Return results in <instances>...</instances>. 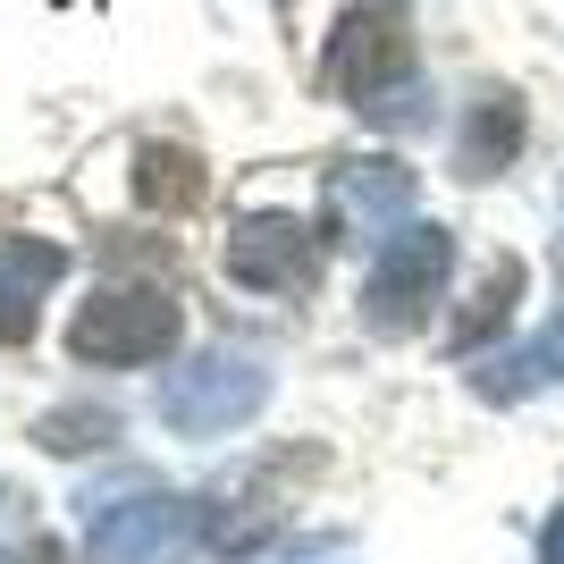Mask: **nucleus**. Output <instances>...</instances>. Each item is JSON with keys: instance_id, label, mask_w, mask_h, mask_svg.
<instances>
[{"instance_id": "f257e3e1", "label": "nucleus", "mask_w": 564, "mask_h": 564, "mask_svg": "<svg viewBox=\"0 0 564 564\" xmlns=\"http://www.w3.org/2000/svg\"><path fill=\"white\" fill-rule=\"evenodd\" d=\"M413 76V25H404L397 0H362V9H337L329 51H321V85L346 94L354 110H388Z\"/></svg>"}, {"instance_id": "f03ea898", "label": "nucleus", "mask_w": 564, "mask_h": 564, "mask_svg": "<svg viewBox=\"0 0 564 564\" xmlns=\"http://www.w3.org/2000/svg\"><path fill=\"white\" fill-rule=\"evenodd\" d=\"M177 337H186V304L169 286H101L94 304L68 321V354L76 362H110V371L169 362Z\"/></svg>"}, {"instance_id": "7ed1b4c3", "label": "nucleus", "mask_w": 564, "mask_h": 564, "mask_svg": "<svg viewBox=\"0 0 564 564\" xmlns=\"http://www.w3.org/2000/svg\"><path fill=\"white\" fill-rule=\"evenodd\" d=\"M447 270H455V236L430 228V219H404L388 245H379L371 279H362V321L379 337H413L430 321V304L447 295Z\"/></svg>"}, {"instance_id": "20e7f679", "label": "nucleus", "mask_w": 564, "mask_h": 564, "mask_svg": "<svg viewBox=\"0 0 564 564\" xmlns=\"http://www.w3.org/2000/svg\"><path fill=\"white\" fill-rule=\"evenodd\" d=\"M203 547V506L161 489H127V497H85V556L94 564H169Z\"/></svg>"}, {"instance_id": "39448f33", "label": "nucleus", "mask_w": 564, "mask_h": 564, "mask_svg": "<svg viewBox=\"0 0 564 564\" xmlns=\"http://www.w3.org/2000/svg\"><path fill=\"white\" fill-rule=\"evenodd\" d=\"M270 404V362H253V354H203V362H186V371L161 388V422L177 430V438H228V430H245Z\"/></svg>"}, {"instance_id": "423d86ee", "label": "nucleus", "mask_w": 564, "mask_h": 564, "mask_svg": "<svg viewBox=\"0 0 564 564\" xmlns=\"http://www.w3.org/2000/svg\"><path fill=\"white\" fill-rule=\"evenodd\" d=\"M228 279L245 295H304L321 279V228L295 212H245L228 236Z\"/></svg>"}, {"instance_id": "0eeeda50", "label": "nucleus", "mask_w": 564, "mask_h": 564, "mask_svg": "<svg viewBox=\"0 0 564 564\" xmlns=\"http://www.w3.org/2000/svg\"><path fill=\"white\" fill-rule=\"evenodd\" d=\"M413 212V169L404 161H337L329 169V228L346 245H388Z\"/></svg>"}, {"instance_id": "6e6552de", "label": "nucleus", "mask_w": 564, "mask_h": 564, "mask_svg": "<svg viewBox=\"0 0 564 564\" xmlns=\"http://www.w3.org/2000/svg\"><path fill=\"white\" fill-rule=\"evenodd\" d=\"M68 270V253L51 236H0V346H25L43 321L51 279Z\"/></svg>"}, {"instance_id": "1a4fd4ad", "label": "nucleus", "mask_w": 564, "mask_h": 564, "mask_svg": "<svg viewBox=\"0 0 564 564\" xmlns=\"http://www.w3.org/2000/svg\"><path fill=\"white\" fill-rule=\"evenodd\" d=\"M514 152H522V101L506 94V85L471 94L464 135H455V169H464V177H497V169H514Z\"/></svg>"}, {"instance_id": "9d476101", "label": "nucleus", "mask_w": 564, "mask_h": 564, "mask_svg": "<svg viewBox=\"0 0 564 564\" xmlns=\"http://www.w3.org/2000/svg\"><path fill=\"white\" fill-rule=\"evenodd\" d=\"M556 379H564V312H556V321H547L522 354H506V362H489V371H471V388H480L489 404H514V397L556 388Z\"/></svg>"}, {"instance_id": "9b49d317", "label": "nucleus", "mask_w": 564, "mask_h": 564, "mask_svg": "<svg viewBox=\"0 0 564 564\" xmlns=\"http://www.w3.org/2000/svg\"><path fill=\"white\" fill-rule=\"evenodd\" d=\"M135 194L143 212H194L203 203V161L186 143H143L135 152Z\"/></svg>"}, {"instance_id": "f8f14e48", "label": "nucleus", "mask_w": 564, "mask_h": 564, "mask_svg": "<svg viewBox=\"0 0 564 564\" xmlns=\"http://www.w3.org/2000/svg\"><path fill=\"white\" fill-rule=\"evenodd\" d=\"M514 304H522V261H514V253H497V261H489V279H480V295H471L464 321H455V346L471 354L489 329H506V312H514Z\"/></svg>"}, {"instance_id": "ddd939ff", "label": "nucleus", "mask_w": 564, "mask_h": 564, "mask_svg": "<svg viewBox=\"0 0 564 564\" xmlns=\"http://www.w3.org/2000/svg\"><path fill=\"white\" fill-rule=\"evenodd\" d=\"M34 438H43L51 455H94L118 438V413L110 404H51L43 422H34Z\"/></svg>"}, {"instance_id": "4468645a", "label": "nucleus", "mask_w": 564, "mask_h": 564, "mask_svg": "<svg viewBox=\"0 0 564 564\" xmlns=\"http://www.w3.org/2000/svg\"><path fill=\"white\" fill-rule=\"evenodd\" d=\"M540 564H564V506L547 514V531H540Z\"/></svg>"}, {"instance_id": "2eb2a0df", "label": "nucleus", "mask_w": 564, "mask_h": 564, "mask_svg": "<svg viewBox=\"0 0 564 564\" xmlns=\"http://www.w3.org/2000/svg\"><path fill=\"white\" fill-rule=\"evenodd\" d=\"M18 564H59V547H51V540H43V547H25V556H18Z\"/></svg>"}]
</instances>
